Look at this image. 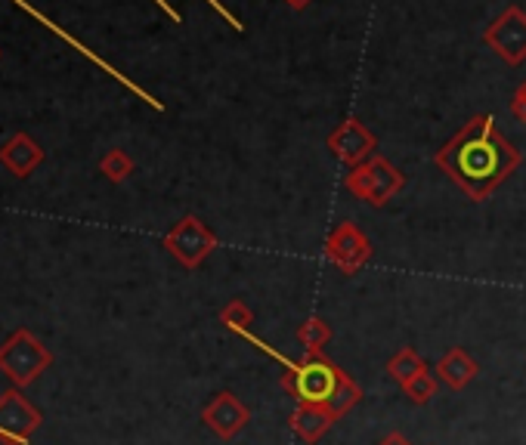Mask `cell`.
Returning a JSON list of instances; mask_svg holds the SVG:
<instances>
[{"mask_svg":"<svg viewBox=\"0 0 526 445\" xmlns=\"http://www.w3.org/2000/svg\"><path fill=\"white\" fill-rule=\"evenodd\" d=\"M520 161V149L496 127L492 115H474L434 155V164L471 201H486L502 183L514 177Z\"/></svg>","mask_w":526,"mask_h":445,"instance_id":"1","label":"cell"},{"mask_svg":"<svg viewBox=\"0 0 526 445\" xmlns=\"http://www.w3.org/2000/svg\"><path fill=\"white\" fill-rule=\"evenodd\" d=\"M282 387L294 402L328 405L338 418L350 415L353 408L363 402V387L325 353L304 356L301 362L288 359L285 374H282Z\"/></svg>","mask_w":526,"mask_h":445,"instance_id":"2","label":"cell"},{"mask_svg":"<svg viewBox=\"0 0 526 445\" xmlns=\"http://www.w3.org/2000/svg\"><path fill=\"white\" fill-rule=\"evenodd\" d=\"M50 365H53V353L28 328H16L4 344H0V374L19 390L35 384Z\"/></svg>","mask_w":526,"mask_h":445,"instance_id":"3","label":"cell"},{"mask_svg":"<svg viewBox=\"0 0 526 445\" xmlns=\"http://www.w3.org/2000/svg\"><path fill=\"white\" fill-rule=\"evenodd\" d=\"M344 186L353 198L372 204V208H387L406 186V177L400 167H393L384 155H372L363 164L350 167V174L344 177Z\"/></svg>","mask_w":526,"mask_h":445,"instance_id":"4","label":"cell"},{"mask_svg":"<svg viewBox=\"0 0 526 445\" xmlns=\"http://www.w3.org/2000/svg\"><path fill=\"white\" fill-rule=\"evenodd\" d=\"M220 245V238L208 229L195 214H186L168 235H164V251H168L183 269H199Z\"/></svg>","mask_w":526,"mask_h":445,"instance_id":"5","label":"cell"},{"mask_svg":"<svg viewBox=\"0 0 526 445\" xmlns=\"http://www.w3.org/2000/svg\"><path fill=\"white\" fill-rule=\"evenodd\" d=\"M322 254L338 272H344V276H356V272L372 260V242L356 223L344 220L328 232Z\"/></svg>","mask_w":526,"mask_h":445,"instance_id":"6","label":"cell"},{"mask_svg":"<svg viewBox=\"0 0 526 445\" xmlns=\"http://www.w3.org/2000/svg\"><path fill=\"white\" fill-rule=\"evenodd\" d=\"M44 424V415L31 405L19 387L0 396V445H28Z\"/></svg>","mask_w":526,"mask_h":445,"instance_id":"7","label":"cell"},{"mask_svg":"<svg viewBox=\"0 0 526 445\" xmlns=\"http://www.w3.org/2000/svg\"><path fill=\"white\" fill-rule=\"evenodd\" d=\"M251 421V408L233 393V390H220L211 396V402L202 408V424L223 442L236 439Z\"/></svg>","mask_w":526,"mask_h":445,"instance_id":"8","label":"cell"},{"mask_svg":"<svg viewBox=\"0 0 526 445\" xmlns=\"http://www.w3.org/2000/svg\"><path fill=\"white\" fill-rule=\"evenodd\" d=\"M325 146L332 149V155L347 164V167H356V164H363L366 158L375 155L378 149V136L359 121V118H347L341 121L332 133L325 136Z\"/></svg>","mask_w":526,"mask_h":445,"instance_id":"9","label":"cell"},{"mask_svg":"<svg viewBox=\"0 0 526 445\" xmlns=\"http://www.w3.org/2000/svg\"><path fill=\"white\" fill-rule=\"evenodd\" d=\"M483 41L508 65H520L526 59V13L520 7H508L483 31Z\"/></svg>","mask_w":526,"mask_h":445,"instance_id":"10","label":"cell"},{"mask_svg":"<svg viewBox=\"0 0 526 445\" xmlns=\"http://www.w3.org/2000/svg\"><path fill=\"white\" fill-rule=\"evenodd\" d=\"M338 421L341 418L332 412V408H328V405H313V402H298V408H294L291 418H288L294 436H298L301 442H307V445H316Z\"/></svg>","mask_w":526,"mask_h":445,"instance_id":"11","label":"cell"},{"mask_svg":"<svg viewBox=\"0 0 526 445\" xmlns=\"http://www.w3.org/2000/svg\"><path fill=\"white\" fill-rule=\"evenodd\" d=\"M0 164H4L10 174L25 180L44 164V149L31 140L28 133H16L13 140H7L4 146H0Z\"/></svg>","mask_w":526,"mask_h":445,"instance_id":"12","label":"cell"},{"mask_svg":"<svg viewBox=\"0 0 526 445\" xmlns=\"http://www.w3.org/2000/svg\"><path fill=\"white\" fill-rule=\"evenodd\" d=\"M434 374L440 378V384H446L449 390H465L477 374H480V362L465 350V347H452L449 353H443L437 359V368Z\"/></svg>","mask_w":526,"mask_h":445,"instance_id":"13","label":"cell"},{"mask_svg":"<svg viewBox=\"0 0 526 445\" xmlns=\"http://www.w3.org/2000/svg\"><path fill=\"white\" fill-rule=\"evenodd\" d=\"M427 368V362L418 356V350L415 347H403L400 353H393L390 356V362H387V374H390V381L393 384H409L415 374H421Z\"/></svg>","mask_w":526,"mask_h":445,"instance_id":"14","label":"cell"},{"mask_svg":"<svg viewBox=\"0 0 526 445\" xmlns=\"http://www.w3.org/2000/svg\"><path fill=\"white\" fill-rule=\"evenodd\" d=\"M220 322H223L226 331H233L245 340L254 337V331H251L254 328V313H251V306L245 300H229L220 310Z\"/></svg>","mask_w":526,"mask_h":445,"instance_id":"15","label":"cell"},{"mask_svg":"<svg viewBox=\"0 0 526 445\" xmlns=\"http://www.w3.org/2000/svg\"><path fill=\"white\" fill-rule=\"evenodd\" d=\"M332 325H328L325 319H319V316H313V319H307L301 328H298V340H301V347H304V353L307 356H319L325 347H328V340H332Z\"/></svg>","mask_w":526,"mask_h":445,"instance_id":"16","label":"cell"},{"mask_svg":"<svg viewBox=\"0 0 526 445\" xmlns=\"http://www.w3.org/2000/svg\"><path fill=\"white\" fill-rule=\"evenodd\" d=\"M134 158H130L124 149H109L103 158H100V174L109 180V183H124L130 174H134Z\"/></svg>","mask_w":526,"mask_h":445,"instance_id":"17","label":"cell"},{"mask_svg":"<svg viewBox=\"0 0 526 445\" xmlns=\"http://www.w3.org/2000/svg\"><path fill=\"white\" fill-rule=\"evenodd\" d=\"M440 390V378L431 371V368H424L421 374H415V378L409 384H403V393L409 396V402L415 405H427Z\"/></svg>","mask_w":526,"mask_h":445,"instance_id":"18","label":"cell"},{"mask_svg":"<svg viewBox=\"0 0 526 445\" xmlns=\"http://www.w3.org/2000/svg\"><path fill=\"white\" fill-rule=\"evenodd\" d=\"M511 115L514 121L526 124V81L514 90V99H511Z\"/></svg>","mask_w":526,"mask_h":445,"instance_id":"19","label":"cell"},{"mask_svg":"<svg viewBox=\"0 0 526 445\" xmlns=\"http://www.w3.org/2000/svg\"><path fill=\"white\" fill-rule=\"evenodd\" d=\"M378 445H412L409 442V436L406 433H400V430H390L387 436H381V442Z\"/></svg>","mask_w":526,"mask_h":445,"instance_id":"20","label":"cell"},{"mask_svg":"<svg viewBox=\"0 0 526 445\" xmlns=\"http://www.w3.org/2000/svg\"><path fill=\"white\" fill-rule=\"evenodd\" d=\"M285 4H288L291 10H304V7L310 4V0H285Z\"/></svg>","mask_w":526,"mask_h":445,"instance_id":"21","label":"cell"}]
</instances>
